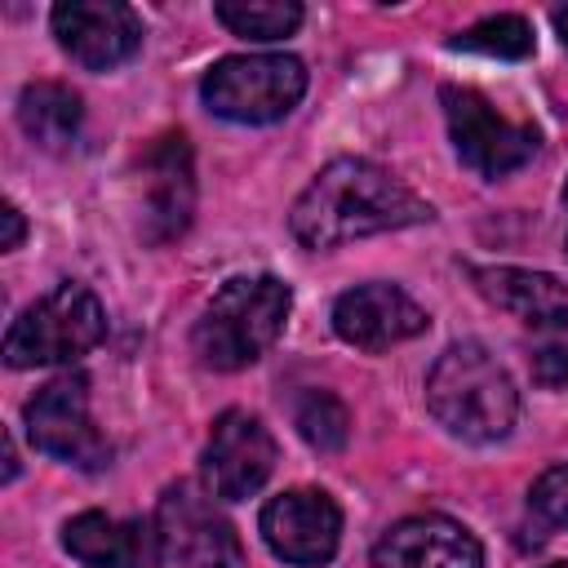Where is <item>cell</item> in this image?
I'll use <instances>...</instances> for the list:
<instances>
[{
	"mask_svg": "<svg viewBox=\"0 0 568 568\" xmlns=\"http://www.w3.org/2000/svg\"><path fill=\"white\" fill-rule=\"evenodd\" d=\"M27 435L40 453L80 466V470H98L111 457V444L102 439V430L89 417V382L80 373H62L53 382H44L27 408Z\"/></svg>",
	"mask_w": 568,
	"mask_h": 568,
	"instance_id": "52a82bcc",
	"label": "cell"
},
{
	"mask_svg": "<svg viewBox=\"0 0 568 568\" xmlns=\"http://www.w3.org/2000/svg\"><path fill=\"white\" fill-rule=\"evenodd\" d=\"M426 408L448 435L466 444H493L510 435L519 417V390L497 355H488L479 342H457L426 373Z\"/></svg>",
	"mask_w": 568,
	"mask_h": 568,
	"instance_id": "7a4b0ae2",
	"label": "cell"
},
{
	"mask_svg": "<svg viewBox=\"0 0 568 568\" xmlns=\"http://www.w3.org/2000/svg\"><path fill=\"white\" fill-rule=\"evenodd\" d=\"M430 217L435 209L390 169L359 155H342L324 164L311 178V186L293 200L288 231L306 248H337V244L382 235V231H404Z\"/></svg>",
	"mask_w": 568,
	"mask_h": 568,
	"instance_id": "6da1fadb",
	"label": "cell"
},
{
	"mask_svg": "<svg viewBox=\"0 0 568 568\" xmlns=\"http://www.w3.org/2000/svg\"><path fill=\"white\" fill-rule=\"evenodd\" d=\"M448 44L466 49V53H484V58H528L532 53V27L519 13H493L475 27H466L462 36H453Z\"/></svg>",
	"mask_w": 568,
	"mask_h": 568,
	"instance_id": "44dd1931",
	"label": "cell"
},
{
	"mask_svg": "<svg viewBox=\"0 0 568 568\" xmlns=\"http://www.w3.org/2000/svg\"><path fill=\"white\" fill-rule=\"evenodd\" d=\"M293 426H297V435H302L311 448L337 453V448L346 444V435H351V413H346V404H342L333 390L311 386V390H302L297 404H293Z\"/></svg>",
	"mask_w": 568,
	"mask_h": 568,
	"instance_id": "d6986e66",
	"label": "cell"
},
{
	"mask_svg": "<svg viewBox=\"0 0 568 568\" xmlns=\"http://www.w3.org/2000/svg\"><path fill=\"white\" fill-rule=\"evenodd\" d=\"M49 22L58 44L89 71H111L142 49V18L120 0H62Z\"/></svg>",
	"mask_w": 568,
	"mask_h": 568,
	"instance_id": "8fae6325",
	"label": "cell"
},
{
	"mask_svg": "<svg viewBox=\"0 0 568 568\" xmlns=\"http://www.w3.org/2000/svg\"><path fill=\"white\" fill-rule=\"evenodd\" d=\"M564 209H568V186H564Z\"/></svg>",
	"mask_w": 568,
	"mask_h": 568,
	"instance_id": "484cf974",
	"label": "cell"
},
{
	"mask_svg": "<svg viewBox=\"0 0 568 568\" xmlns=\"http://www.w3.org/2000/svg\"><path fill=\"white\" fill-rule=\"evenodd\" d=\"M475 288L497 302L501 311H515L524 320H537L555 306H568V284H559L546 271H524V266H470Z\"/></svg>",
	"mask_w": 568,
	"mask_h": 568,
	"instance_id": "e0dca14e",
	"label": "cell"
},
{
	"mask_svg": "<svg viewBox=\"0 0 568 568\" xmlns=\"http://www.w3.org/2000/svg\"><path fill=\"white\" fill-rule=\"evenodd\" d=\"M271 470H275L271 430L244 408L217 413L204 444V488L222 501H244L271 479Z\"/></svg>",
	"mask_w": 568,
	"mask_h": 568,
	"instance_id": "9c48e42d",
	"label": "cell"
},
{
	"mask_svg": "<svg viewBox=\"0 0 568 568\" xmlns=\"http://www.w3.org/2000/svg\"><path fill=\"white\" fill-rule=\"evenodd\" d=\"M528 368L537 386H568V306L528 320Z\"/></svg>",
	"mask_w": 568,
	"mask_h": 568,
	"instance_id": "ffe728a7",
	"label": "cell"
},
{
	"mask_svg": "<svg viewBox=\"0 0 568 568\" xmlns=\"http://www.w3.org/2000/svg\"><path fill=\"white\" fill-rule=\"evenodd\" d=\"M430 315L399 284H355L333 302V333L359 351H386L426 333Z\"/></svg>",
	"mask_w": 568,
	"mask_h": 568,
	"instance_id": "4fadbf2b",
	"label": "cell"
},
{
	"mask_svg": "<svg viewBox=\"0 0 568 568\" xmlns=\"http://www.w3.org/2000/svg\"><path fill=\"white\" fill-rule=\"evenodd\" d=\"M288 311L293 288L280 275H235L213 293V302L195 320L191 346L200 364L217 373H240L271 351V342L284 333Z\"/></svg>",
	"mask_w": 568,
	"mask_h": 568,
	"instance_id": "3957f363",
	"label": "cell"
},
{
	"mask_svg": "<svg viewBox=\"0 0 568 568\" xmlns=\"http://www.w3.org/2000/svg\"><path fill=\"white\" fill-rule=\"evenodd\" d=\"M62 546L84 568H160L164 537L155 519H111L102 510H80L62 524Z\"/></svg>",
	"mask_w": 568,
	"mask_h": 568,
	"instance_id": "9a60e30c",
	"label": "cell"
},
{
	"mask_svg": "<svg viewBox=\"0 0 568 568\" xmlns=\"http://www.w3.org/2000/svg\"><path fill=\"white\" fill-rule=\"evenodd\" d=\"M439 102L462 164L475 169L479 178H506L537 155V129L501 115L484 93L466 84H444Z\"/></svg>",
	"mask_w": 568,
	"mask_h": 568,
	"instance_id": "8992f818",
	"label": "cell"
},
{
	"mask_svg": "<svg viewBox=\"0 0 568 568\" xmlns=\"http://www.w3.org/2000/svg\"><path fill=\"white\" fill-rule=\"evenodd\" d=\"M257 528H262L275 559L297 564V568H315V564H328L337 555L342 510L320 488H288L262 506Z\"/></svg>",
	"mask_w": 568,
	"mask_h": 568,
	"instance_id": "30bf717a",
	"label": "cell"
},
{
	"mask_svg": "<svg viewBox=\"0 0 568 568\" xmlns=\"http://www.w3.org/2000/svg\"><path fill=\"white\" fill-rule=\"evenodd\" d=\"M213 13L231 36L257 40V44L284 40L302 27V4L297 0H217Z\"/></svg>",
	"mask_w": 568,
	"mask_h": 568,
	"instance_id": "ac0fdd59",
	"label": "cell"
},
{
	"mask_svg": "<svg viewBox=\"0 0 568 568\" xmlns=\"http://www.w3.org/2000/svg\"><path fill=\"white\" fill-rule=\"evenodd\" d=\"M306 93V67L293 53H235L204 71L200 98L213 115L235 124L284 120Z\"/></svg>",
	"mask_w": 568,
	"mask_h": 568,
	"instance_id": "5b68a950",
	"label": "cell"
},
{
	"mask_svg": "<svg viewBox=\"0 0 568 568\" xmlns=\"http://www.w3.org/2000/svg\"><path fill=\"white\" fill-rule=\"evenodd\" d=\"M528 506H532V515L546 519L550 528H568V462L537 475V484H532V493H528Z\"/></svg>",
	"mask_w": 568,
	"mask_h": 568,
	"instance_id": "7402d4cb",
	"label": "cell"
},
{
	"mask_svg": "<svg viewBox=\"0 0 568 568\" xmlns=\"http://www.w3.org/2000/svg\"><path fill=\"white\" fill-rule=\"evenodd\" d=\"M555 31H559V40L568 49V9H555Z\"/></svg>",
	"mask_w": 568,
	"mask_h": 568,
	"instance_id": "cb8c5ba5",
	"label": "cell"
},
{
	"mask_svg": "<svg viewBox=\"0 0 568 568\" xmlns=\"http://www.w3.org/2000/svg\"><path fill=\"white\" fill-rule=\"evenodd\" d=\"M195 484H173L160 497L155 524L164 537V555L182 568H244V546L231 519L209 501Z\"/></svg>",
	"mask_w": 568,
	"mask_h": 568,
	"instance_id": "ba28073f",
	"label": "cell"
},
{
	"mask_svg": "<svg viewBox=\"0 0 568 568\" xmlns=\"http://www.w3.org/2000/svg\"><path fill=\"white\" fill-rule=\"evenodd\" d=\"M546 568H568V564H546Z\"/></svg>",
	"mask_w": 568,
	"mask_h": 568,
	"instance_id": "d4e9b609",
	"label": "cell"
},
{
	"mask_svg": "<svg viewBox=\"0 0 568 568\" xmlns=\"http://www.w3.org/2000/svg\"><path fill=\"white\" fill-rule=\"evenodd\" d=\"M195 213V169L186 133H160L142 151V240L169 244L191 226Z\"/></svg>",
	"mask_w": 568,
	"mask_h": 568,
	"instance_id": "7c38bea8",
	"label": "cell"
},
{
	"mask_svg": "<svg viewBox=\"0 0 568 568\" xmlns=\"http://www.w3.org/2000/svg\"><path fill=\"white\" fill-rule=\"evenodd\" d=\"M106 337V311L93 288L58 284L40 302H31L4 333V364L36 368V364H71L89 355Z\"/></svg>",
	"mask_w": 568,
	"mask_h": 568,
	"instance_id": "277c9868",
	"label": "cell"
},
{
	"mask_svg": "<svg viewBox=\"0 0 568 568\" xmlns=\"http://www.w3.org/2000/svg\"><path fill=\"white\" fill-rule=\"evenodd\" d=\"M0 222H4V240H0V248H4V253H13V248L22 244V235H27V222H22V213H18V204H4V213H0Z\"/></svg>",
	"mask_w": 568,
	"mask_h": 568,
	"instance_id": "603a6c76",
	"label": "cell"
},
{
	"mask_svg": "<svg viewBox=\"0 0 568 568\" xmlns=\"http://www.w3.org/2000/svg\"><path fill=\"white\" fill-rule=\"evenodd\" d=\"M373 568H484V550L466 524L448 515H413L377 537Z\"/></svg>",
	"mask_w": 568,
	"mask_h": 568,
	"instance_id": "5bb4252c",
	"label": "cell"
},
{
	"mask_svg": "<svg viewBox=\"0 0 568 568\" xmlns=\"http://www.w3.org/2000/svg\"><path fill=\"white\" fill-rule=\"evenodd\" d=\"M80 120H84V102L62 80H36L18 98V124L44 151H67L80 133Z\"/></svg>",
	"mask_w": 568,
	"mask_h": 568,
	"instance_id": "2e32d148",
	"label": "cell"
}]
</instances>
